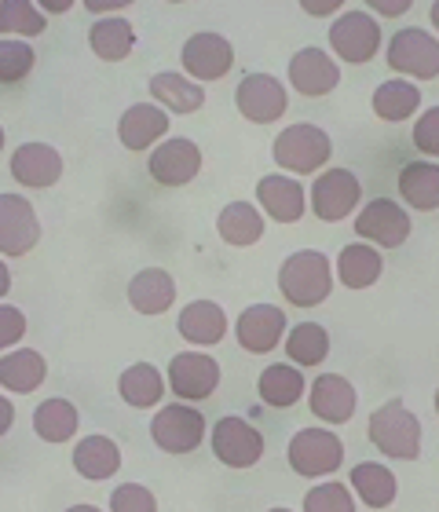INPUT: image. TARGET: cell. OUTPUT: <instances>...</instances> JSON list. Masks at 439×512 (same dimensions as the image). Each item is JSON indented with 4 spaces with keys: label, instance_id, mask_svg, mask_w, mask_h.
Segmentation results:
<instances>
[{
    "label": "cell",
    "instance_id": "cell-36",
    "mask_svg": "<svg viewBox=\"0 0 439 512\" xmlns=\"http://www.w3.org/2000/svg\"><path fill=\"white\" fill-rule=\"evenodd\" d=\"M286 355L297 366L326 363V355H330V333H326V326H319V322H300V326H293L290 337H286Z\"/></svg>",
    "mask_w": 439,
    "mask_h": 512
},
{
    "label": "cell",
    "instance_id": "cell-24",
    "mask_svg": "<svg viewBox=\"0 0 439 512\" xmlns=\"http://www.w3.org/2000/svg\"><path fill=\"white\" fill-rule=\"evenodd\" d=\"M172 300H176V282L161 267H147L129 282V304L140 315H161L172 308Z\"/></svg>",
    "mask_w": 439,
    "mask_h": 512
},
{
    "label": "cell",
    "instance_id": "cell-44",
    "mask_svg": "<svg viewBox=\"0 0 439 512\" xmlns=\"http://www.w3.org/2000/svg\"><path fill=\"white\" fill-rule=\"evenodd\" d=\"M300 8L308 11V15H333V11L341 8V0H304Z\"/></svg>",
    "mask_w": 439,
    "mask_h": 512
},
{
    "label": "cell",
    "instance_id": "cell-14",
    "mask_svg": "<svg viewBox=\"0 0 439 512\" xmlns=\"http://www.w3.org/2000/svg\"><path fill=\"white\" fill-rule=\"evenodd\" d=\"M41 242V220L22 194H0V253L26 256Z\"/></svg>",
    "mask_w": 439,
    "mask_h": 512
},
{
    "label": "cell",
    "instance_id": "cell-22",
    "mask_svg": "<svg viewBox=\"0 0 439 512\" xmlns=\"http://www.w3.org/2000/svg\"><path fill=\"white\" fill-rule=\"evenodd\" d=\"M176 330H180L191 344L213 348V344H220L227 337V315L216 300H191V304L180 311Z\"/></svg>",
    "mask_w": 439,
    "mask_h": 512
},
{
    "label": "cell",
    "instance_id": "cell-8",
    "mask_svg": "<svg viewBox=\"0 0 439 512\" xmlns=\"http://www.w3.org/2000/svg\"><path fill=\"white\" fill-rule=\"evenodd\" d=\"M165 384H169V392L180 395L183 403H202V399H209L220 388V363L205 352L172 355Z\"/></svg>",
    "mask_w": 439,
    "mask_h": 512
},
{
    "label": "cell",
    "instance_id": "cell-6",
    "mask_svg": "<svg viewBox=\"0 0 439 512\" xmlns=\"http://www.w3.org/2000/svg\"><path fill=\"white\" fill-rule=\"evenodd\" d=\"M213 454L227 469H253L264 458V436L257 425H249L246 417L227 414L213 428Z\"/></svg>",
    "mask_w": 439,
    "mask_h": 512
},
{
    "label": "cell",
    "instance_id": "cell-28",
    "mask_svg": "<svg viewBox=\"0 0 439 512\" xmlns=\"http://www.w3.org/2000/svg\"><path fill=\"white\" fill-rule=\"evenodd\" d=\"M304 374H300L297 366L290 363H275L268 366L257 381V392H260V403L275 406V410H290L304 399Z\"/></svg>",
    "mask_w": 439,
    "mask_h": 512
},
{
    "label": "cell",
    "instance_id": "cell-38",
    "mask_svg": "<svg viewBox=\"0 0 439 512\" xmlns=\"http://www.w3.org/2000/svg\"><path fill=\"white\" fill-rule=\"evenodd\" d=\"M304 512H355L352 487H344L337 480L311 487L308 498H304Z\"/></svg>",
    "mask_w": 439,
    "mask_h": 512
},
{
    "label": "cell",
    "instance_id": "cell-40",
    "mask_svg": "<svg viewBox=\"0 0 439 512\" xmlns=\"http://www.w3.org/2000/svg\"><path fill=\"white\" fill-rule=\"evenodd\" d=\"M110 512H158V498L143 483H121L110 494Z\"/></svg>",
    "mask_w": 439,
    "mask_h": 512
},
{
    "label": "cell",
    "instance_id": "cell-46",
    "mask_svg": "<svg viewBox=\"0 0 439 512\" xmlns=\"http://www.w3.org/2000/svg\"><path fill=\"white\" fill-rule=\"evenodd\" d=\"M88 11H96V15H103V11H114V8H129V4H121V0H85Z\"/></svg>",
    "mask_w": 439,
    "mask_h": 512
},
{
    "label": "cell",
    "instance_id": "cell-30",
    "mask_svg": "<svg viewBox=\"0 0 439 512\" xmlns=\"http://www.w3.org/2000/svg\"><path fill=\"white\" fill-rule=\"evenodd\" d=\"M216 231H220V238H224L227 246H238V249L257 246L260 238H264V216L249 202H231L216 216Z\"/></svg>",
    "mask_w": 439,
    "mask_h": 512
},
{
    "label": "cell",
    "instance_id": "cell-37",
    "mask_svg": "<svg viewBox=\"0 0 439 512\" xmlns=\"http://www.w3.org/2000/svg\"><path fill=\"white\" fill-rule=\"evenodd\" d=\"M48 19H44V11L30 0H4L0 4V37L11 41V37H37L44 33Z\"/></svg>",
    "mask_w": 439,
    "mask_h": 512
},
{
    "label": "cell",
    "instance_id": "cell-15",
    "mask_svg": "<svg viewBox=\"0 0 439 512\" xmlns=\"http://www.w3.org/2000/svg\"><path fill=\"white\" fill-rule=\"evenodd\" d=\"M286 330H290V326H286V311H282L279 304H253V308L242 311L235 322V337L249 355L275 352Z\"/></svg>",
    "mask_w": 439,
    "mask_h": 512
},
{
    "label": "cell",
    "instance_id": "cell-26",
    "mask_svg": "<svg viewBox=\"0 0 439 512\" xmlns=\"http://www.w3.org/2000/svg\"><path fill=\"white\" fill-rule=\"evenodd\" d=\"M44 377H48V363L33 348H15L0 359V388H8V392L30 395L41 388Z\"/></svg>",
    "mask_w": 439,
    "mask_h": 512
},
{
    "label": "cell",
    "instance_id": "cell-51",
    "mask_svg": "<svg viewBox=\"0 0 439 512\" xmlns=\"http://www.w3.org/2000/svg\"><path fill=\"white\" fill-rule=\"evenodd\" d=\"M0 150H4V128H0Z\"/></svg>",
    "mask_w": 439,
    "mask_h": 512
},
{
    "label": "cell",
    "instance_id": "cell-43",
    "mask_svg": "<svg viewBox=\"0 0 439 512\" xmlns=\"http://www.w3.org/2000/svg\"><path fill=\"white\" fill-rule=\"evenodd\" d=\"M11 425H15V406H11L8 395H0V439L8 436Z\"/></svg>",
    "mask_w": 439,
    "mask_h": 512
},
{
    "label": "cell",
    "instance_id": "cell-10",
    "mask_svg": "<svg viewBox=\"0 0 439 512\" xmlns=\"http://www.w3.org/2000/svg\"><path fill=\"white\" fill-rule=\"evenodd\" d=\"M359 198H363V183L348 169H326L311 183V209L326 224H341L344 216L355 213Z\"/></svg>",
    "mask_w": 439,
    "mask_h": 512
},
{
    "label": "cell",
    "instance_id": "cell-9",
    "mask_svg": "<svg viewBox=\"0 0 439 512\" xmlns=\"http://www.w3.org/2000/svg\"><path fill=\"white\" fill-rule=\"evenodd\" d=\"M235 107L238 114L253 125H271V121H279L290 107V96H286V88H282L279 77L271 74H249L238 81L235 88Z\"/></svg>",
    "mask_w": 439,
    "mask_h": 512
},
{
    "label": "cell",
    "instance_id": "cell-20",
    "mask_svg": "<svg viewBox=\"0 0 439 512\" xmlns=\"http://www.w3.org/2000/svg\"><path fill=\"white\" fill-rule=\"evenodd\" d=\"M257 202L260 209L279 220V224H297L304 216V183H297L293 176H282V172H271L257 183Z\"/></svg>",
    "mask_w": 439,
    "mask_h": 512
},
{
    "label": "cell",
    "instance_id": "cell-17",
    "mask_svg": "<svg viewBox=\"0 0 439 512\" xmlns=\"http://www.w3.org/2000/svg\"><path fill=\"white\" fill-rule=\"evenodd\" d=\"M290 85L297 88L300 96L322 99L341 85V66L333 63L322 48H300L290 59Z\"/></svg>",
    "mask_w": 439,
    "mask_h": 512
},
{
    "label": "cell",
    "instance_id": "cell-23",
    "mask_svg": "<svg viewBox=\"0 0 439 512\" xmlns=\"http://www.w3.org/2000/svg\"><path fill=\"white\" fill-rule=\"evenodd\" d=\"M150 96H154V107L172 110V114H194L205 107V88L187 74H154Z\"/></svg>",
    "mask_w": 439,
    "mask_h": 512
},
{
    "label": "cell",
    "instance_id": "cell-21",
    "mask_svg": "<svg viewBox=\"0 0 439 512\" xmlns=\"http://www.w3.org/2000/svg\"><path fill=\"white\" fill-rule=\"evenodd\" d=\"M165 132H169V114L154 103H136L118 121V139L125 150H150Z\"/></svg>",
    "mask_w": 439,
    "mask_h": 512
},
{
    "label": "cell",
    "instance_id": "cell-11",
    "mask_svg": "<svg viewBox=\"0 0 439 512\" xmlns=\"http://www.w3.org/2000/svg\"><path fill=\"white\" fill-rule=\"evenodd\" d=\"M355 235L385 249H399L410 238V213L392 198H374L355 216Z\"/></svg>",
    "mask_w": 439,
    "mask_h": 512
},
{
    "label": "cell",
    "instance_id": "cell-12",
    "mask_svg": "<svg viewBox=\"0 0 439 512\" xmlns=\"http://www.w3.org/2000/svg\"><path fill=\"white\" fill-rule=\"evenodd\" d=\"M330 48L344 63H370L381 48V30L366 11H344L330 26Z\"/></svg>",
    "mask_w": 439,
    "mask_h": 512
},
{
    "label": "cell",
    "instance_id": "cell-42",
    "mask_svg": "<svg viewBox=\"0 0 439 512\" xmlns=\"http://www.w3.org/2000/svg\"><path fill=\"white\" fill-rule=\"evenodd\" d=\"M26 337V315L15 304H0V352Z\"/></svg>",
    "mask_w": 439,
    "mask_h": 512
},
{
    "label": "cell",
    "instance_id": "cell-18",
    "mask_svg": "<svg viewBox=\"0 0 439 512\" xmlns=\"http://www.w3.org/2000/svg\"><path fill=\"white\" fill-rule=\"evenodd\" d=\"M308 403H311V414L319 417V421H326V425H348L359 399H355V388L348 377L319 374L315 384H311Z\"/></svg>",
    "mask_w": 439,
    "mask_h": 512
},
{
    "label": "cell",
    "instance_id": "cell-4",
    "mask_svg": "<svg viewBox=\"0 0 439 512\" xmlns=\"http://www.w3.org/2000/svg\"><path fill=\"white\" fill-rule=\"evenodd\" d=\"M286 461L304 480L333 476L344 461V443L330 428H300L297 436L290 439V447H286Z\"/></svg>",
    "mask_w": 439,
    "mask_h": 512
},
{
    "label": "cell",
    "instance_id": "cell-48",
    "mask_svg": "<svg viewBox=\"0 0 439 512\" xmlns=\"http://www.w3.org/2000/svg\"><path fill=\"white\" fill-rule=\"evenodd\" d=\"M8 289H11V271H8V264L0 260V297H8Z\"/></svg>",
    "mask_w": 439,
    "mask_h": 512
},
{
    "label": "cell",
    "instance_id": "cell-5",
    "mask_svg": "<svg viewBox=\"0 0 439 512\" xmlns=\"http://www.w3.org/2000/svg\"><path fill=\"white\" fill-rule=\"evenodd\" d=\"M150 439L165 454H191L202 447L205 439V417L191 403H169L150 417Z\"/></svg>",
    "mask_w": 439,
    "mask_h": 512
},
{
    "label": "cell",
    "instance_id": "cell-13",
    "mask_svg": "<svg viewBox=\"0 0 439 512\" xmlns=\"http://www.w3.org/2000/svg\"><path fill=\"white\" fill-rule=\"evenodd\" d=\"M202 169V150L194 139H161L154 154L147 161V172L150 180L161 183V187H183V183H191Z\"/></svg>",
    "mask_w": 439,
    "mask_h": 512
},
{
    "label": "cell",
    "instance_id": "cell-29",
    "mask_svg": "<svg viewBox=\"0 0 439 512\" xmlns=\"http://www.w3.org/2000/svg\"><path fill=\"white\" fill-rule=\"evenodd\" d=\"M352 494L363 505H370V509H388V505L396 502L399 483L385 465H377V461H359V465L352 469Z\"/></svg>",
    "mask_w": 439,
    "mask_h": 512
},
{
    "label": "cell",
    "instance_id": "cell-25",
    "mask_svg": "<svg viewBox=\"0 0 439 512\" xmlns=\"http://www.w3.org/2000/svg\"><path fill=\"white\" fill-rule=\"evenodd\" d=\"M399 194L410 209L432 213L439 209V165L436 161H410L399 172Z\"/></svg>",
    "mask_w": 439,
    "mask_h": 512
},
{
    "label": "cell",
    "instance_id": "cell-49",
    "mask_svg": "<svg viewBox=\"0 0 439 512\" xmlns=\"http://www.w3.org/2000/svg\"><path fill=\"white\" fill-rule=\"evenodd\" d=\"M66 512H103V509H96V505H70Z\"/></svg>",
    "mask_w": 439,
    "mask_h": 512
},
{
    "label": "cell",
    "instance_id": "cell-31",
    "mask_svg": "<svg viewBox=\"0 0 439 512\" xmlns=\"http://www.w3.org/2000/svg\"><path fill=\"white\" fill-rule=\"evenodd\" d=\"M81 425V414L70 399H44L37 410H33V432L44 439V443H70Z\"/></svg>",
    "mask_w": 439,
    "mask_h": 512
},
{
    "label": "cell",
    "instance_id": "cell-32",
    "mask_svg": "<svg viewBox=\"0 0 439 512\" xmlns=\"http://www.w3.org/2000/svg\"><path fill=\"white\" fill-rule=\"evenodd\" d=\"M381 271H385L381 253L370 249L366 242H352V246H344L341 256H337V278H341V286H348V289L374 286L377 278H381Z\"/></svg>",
    "mask_w": 439,
    "mask_h": 512
},
{
    "label": "cell",
    "instance_id": "cell-35",
    "mask_svg": "<svg viewBox=\"0 0 439 512\" xmlns=\"http://www.w3.org/2000/svg\"><path fill=\"white\" fill-rule=\"evenodd\" d=\"M421 107V92L410 81H385L374 92V114L381 121H407Z\"/></svg>",
    "mask_w": 439,
    "mask_h": 512
},
{
    "label": "cell",
    "instance_id": "cell-53",
    "mask_svg": "<svg viewBox=\"0 0 439 512\" xmlns=\"http://www.w3.org/2000/svg\"><path fill=\"white\" fill-rule=\"evenodd\" d=\"M268 512H290V509H268Z\"/></svg>",
    "mask_w": 439,
    "mask_h": 512
},
{
    "label": "cell",
    "instance_id": "cell-3",
    "mask_svg": "<svg viewBox=\"0 0 439 512\" xmlns=\"http://www.w3.org/2000/svg\"><path fill=\"white\" fill-rule=\"evenodd\" d=\"M330 154H333L330 136H326L319 125H308V121L282 128L279 139L271 143V158L279 161L282 169L300 172V176L319 172L322 165L330 161Z\"/></svg>",
    "mask_w": 439,
    "mask_h": 512
},
{
    "label": "cell",
    "instance_id": "cell-39",
    "mask_svg": "<svg viewBox=\"0 0 439 512\" xmlns=\"http://www.w3.org/2000/svg\"><path fill=\"white\" fill-rule=\"evenodd\" d=\"M33 63H37V52L26 41H0V85L22 81L33 70Z\"/></svg>",
    "mask_w": 439,
    "mask_h": 512
},
{
    "label": "cell",
    "instance_id": "cell-19",
    "mask_svg": "<svg viewBox=\"0 0 439 512\" xmlns=\"http://www.w3.org/2000/svg\"><path fill=\"white\" fill-rule=\"evenodd\" d=\"M11 176H15V183H22V187L44 191V187H55V183H59V176H63V158H59V150L48 147V143H22V147H15V154H11Z\"/></svg>",
    "mask_w": 439,
    "mask_h": 512
},
{
    "label": "cell",
    "instance_id": "cell-33",
    "mask_svg": "<svg viewBox=\"0 0 439 512\" xmlns=\"http://www.w3.org/2000/svg\"><path fill=\"white\" fill-rule=\"evenodd\" d=\"M118 392L132 410H150V406L161 403V395L169 392V384L161 381V374L150 363H136L118 377Z\"/></svg>",
    "mask_w": 439,
    "mask_h": 512
},
{
    "label": "cell",
    "instance_id": "cell-45",
    "mask_svg": "<svg viewBox=\"0 0 439 512\" xmlns=\"http://www.w3.org/2000/svg\"><path fill=\"white\" fill-rule=\"evenodd\" d=\"M370 8H377L381 15H403L410 11V0H370Z\"/></svg>",
    "mask_w": 439,
    "mask_h": 512
},
{
    "label": "cell",
    "instance_id": "cell-47",
    "mask_svg": "<svg viewBox=\"0 0 439 512\" xmlns=\"http://www.w3.org/2000/svg\"><path fill=\"white\" fill-rule=\"evenodd\" d=\"M37 8H48L52 15H63V11L74 8V4H66V0H44V4H37Z\"/></svg>",
    "mask_w": 439,
    "mask_h": 512
},
{
    "label": "cell",
    "instance_id": "cell-27",
    "mask_svg": "<svg viewBox=\"0 0 439 512\" xmlns=\"http://www.w3.org/2000/svg\"><path fill=\"white\" fill-rule=\"evenodd\" d=\"M74 469L85 480H110L121 469V447L110 436H85L74 447Z\"/></svg>",
    "mask_w": 439,
    "mask_h": 512
},
{
    "label": "cell",
    "instance_id": "cell-2",
    "mask_svg": "<svg viewBox=\"0 0 439 512\" xmlns=\"http://www.w3.org/2000/svg\"><path fill=\"white\" fill-rule=\"evenodd\" d=\"M370 443H374L385 458L414 461L421 454V421L410 414L403 399H388L370 414Z\"/></svg>",
    "mask_w": 439,
    "mask_h": 512
},
{
    "label": "cell",
    "instance_id": "cell-34",
    "mask_svg": "<svg viewBox=\"0 0 439 512\" xmlns=\"http://www.w3.org/2000/svg\"><path fill=\"white\" fill-rule=\"evenodd\" d=\"M88 44L103 63H121L136 48V30L129 19H99L88 30Z\"/></svg>",
    "mask_w": 439,
    "mask_h": 512
},
{
    "label": "cell",
    "instance_id": "cell-41",
    "mask_svg": "<svg viewBox=\"0 0 439 512\" xmlns=\"http://www.w3.org/2000/svg\"><path fill=\"white\" fill-rule=\"evenodd\" d=\"M410 139H414V147H418L421 154L439 158V107H429L421 114L414 132H410Z\"/></svg>",
    "mask_w": 439,
    "mask_h": 512
},
{
    "label": "cell",
    "instance_id": "cell-7",
    "mask_svg": "<svg viewBox=\"0 0 439 512\" xmlns=\"http://www.w3.org/2000/svg\"><path fill=\"white\" fill-rule=\"evenodd\" d=\"M388 66H396V74L418 77V81H436L439 77V41L432 33L407 26L388 41Z\"/></svg>",
    "mask_w": 439,
    "mask_h": 512
},
{
    "label": "cell",
    "instance_id": "cell-16",
    "mask_svg": "<svg viewBox=\"0 0 439 512\" xmlns=\"http://www.w3.org/2000/svg\"><path fill=\"white\" fill-rule=\"evenodd\" d=\"M231 66H235V48L220 33H194L183 44V70L194 81H220L224 74H231Z\"/></svg>",
    "mask_w": 439,
    "mask_h": 512
},
{
    "label": "cell",
    "instance_id": "cell-52",
    "mask_svg": "<svg viewBox=\"0 0 439 512\" xmlns=\"http://www.w3.org/2000/svg\"><path fill=\"white\" fill-rule=\"evenodd\" d=\"M436 414H439V388H436Z\"/></svg>",
    "mask_w": 439,
    "mask_h": 512
},
{
    "label": "cell",
    "instance_id": "cell-50",
    "mask_svg": "<svg viewBox=\"0 0 439 512\" xmlns=\"http://www.w3.org/2000/svg\"><path fill=\"white\" fill-rule=\"evenodd\" d=\"M429 19H432V26H436V30H439V0H436V4H432Z\"/></svg>",
    "mask_w": 439,
    "mask_h": 512
},
{
    "label": "cell",
    "instance_id": "cell-1",
    "mask_svg": "<svg viewBox=\"0 0 439 512\" xmlns=\"http://www.w3.org/2000/svg\"><path fill=\"white\" fill-rule=\"evenodd\" d=\"M279 289L282 297L297 304V308H315L330 297L333 289V264L330 256L319 249H300L286 256L279 267Z\"/></svg>",
    "mask_w": 439,
    "mask_h": 512
}]
</instances>
